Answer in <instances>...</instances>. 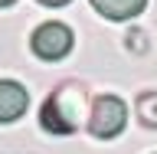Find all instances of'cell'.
Returning a JSON list of instances; mask_svg holds the SVG:
<instances>
[{
    "instance_id": "cell-1",
    "label": "cell",
    "mask_w": 157,
    "mask_h": 154,
    "mask_svg": "<svg viewBox=\"0 0 157 154\" xmlns=\"http://www.w3.org/2000/svg\"><path fill=\"white\" fill-rule=\"evenodd\" d=\"M82 108H85V92L75 82H66L62 89H56L52 95L43 102L39 108V125L49 135H72L82 121Z\"/></svg>"
},
{
    "instance_id": "cell-2",
    "label": "cell",
    "mask_w": 157,
    "mask_h": 154,
    "mask_svg": "<svg viewBox=\"0 0 157 154\" xmlns=\"http://www.w3.org/2000/svg\"><path fill=\"white\" fill-rule=\"evenodd\" d=\"M85 125H88V131H92L95 138H101V141L118 138L121 131H124V125H128V105L118 95L105 92V95H98L95 102H92Z\"/></svg>"
},
{
    "instance_id": "cell-3",
    "label": "cell",
    "mask_w": 157,
    "mask_h": 154,
    "mask_svg": "<svg viewBox=\"0 0 157 154\" xmlns=\"http://www.w3.org/2000/svg\"><path fill=\"white\" fill-rule=\"evenodd\" d=\"M75 46V36H72V30L66 23H59V20H49V23H39L33 30V36H29V49L36 53L39 59H46V62H59V59H66Z\"/></svg>"
},
{
    "instance_id": "cell-4",
    "label": "cell",
    "mask_w": 157,
    "mask_h": 154,
    "mask_svg": "<svg viewBox=\"0 0 157 154\" xmlns=\"http://www.w3.org/2000/svg\"><path fill=\"white\" fill-rule=\"evenodd\" d=\"M29 108V92L13 79H0V125L20 121Z\"/></svg>"
},
{
    "instance_id": "cell-5",
    "label": "cell",
    "mask_w": 157,
    "mask_h": 154,
    "mask_svg": "<svg viewBox=\"0 0 157 154\" xmlns=\"http://www.w3.org/2000/svg\"><path fill=\"white\" fill-rule=\"evenodd\" d=\"M88 3H92L105 20H115V23L141 17L144 7H147V0H88Z\"/></svg>"
},
{
    "instance_id": "cell-6",
    "label": "cell",
    "mask_w": 157,
    "mask_h": 154,
    "mask_svg": "<svg viewBox=\"0 0 157 154\" xmlns=\"http://www.w3.org/2000/svg\"><path fill=\"white\" fill-rule=\"evenodd\" d=\"M134 115L144 128H157V92H141L134 102Z\"/></svg>"
},
{
    "instance_id": "cell-7",
    "label": "cell",
    "mask_w": 157,
    "mask_h": 154,
    "mask_svg": "<svg viewBox=\"0 0 157 154\" xmlns=\"http://www.w3.org/2000/svg\"><path fill=\"white\" fill-rule=\"evenodd\" d=\"M144 33H141V30H134V33H128V49L134 46V53H147V43H144Z\"/></svg>"
},
{
    "instance_id": "cell-8",
    "label": "cell",
    "mask_w": 157,
    "mask_h": 154,
    "mask_svg": "<svg viewBox=\"0 0 157 154\" xmlns=\"http://www.w3.org/2000/svg\"><path fill=\"white\" fill-rule=\"evenodd\" d=\"M36 3H43V7H66V3H72V0H36Z\"/></svg>"
},
{
    "instance_id": "cell-9",
    "label": "cell",
    "mask_w": 157,
    "mask_h": 154,
    "mask_svg": "<svg viewBox=\"0 0 157 154\" xmlns=\"http://www.w3.org/2000/svg\"><path fill=\"white\" fill-rule=\"evenodd\" d=\"M13 3H17V0H0V7H13Z\"/></svg>"
}]
</instances>
